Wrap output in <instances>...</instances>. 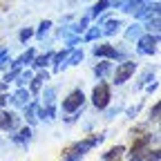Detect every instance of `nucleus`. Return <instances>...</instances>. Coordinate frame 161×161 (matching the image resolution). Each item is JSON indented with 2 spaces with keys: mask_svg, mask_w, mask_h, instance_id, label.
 Listing matches in <instances>:
<instances>
[{
  "mask_svg": "<svg viewBox=\"0 0 161 161\" xmlns=\"http://www.w3.org/2000/svg\"><path fill=\"white\" fill-rule=\"evenodd\" d=\"M103 139H105V134H94V136H90L85 141H78V143H74L67 152H63V161H78L80 157H85L94 146H98Z\"/></svg>",
  "mask_w": 161,
  "mask_h": 161,
  "instance_id": "nucleus-1",
  "label": "nucleus"
},
{
  "mask_svg": "<svg viewBox=\"0 0 161 161\" xmlns=\"http://www.w3.org/2000/svg\"><path fill=\"white\" fill-rule=\"evenodd\" d=\"M157 49H159V34L143 31L136 38V52L141 56H152V54H157Z\"/></svg>",
  "mask_w": 161,
  "mask_h": 161,
  "instance_id": "nucleus-2",
  "label": "nucleus"
},
{
  "mask_svg": "<svg viewBox=\"0 0 161 161\" xmlns=\"http://www.w3.org/2000/svg\"><path fill=\"white\" fill-rule=\"evenodd\" d=\"M110 101H112V92H110V85L108 83H96L94 90H92V105L96 110H105L110 105Z\"/></svg>",
  "mask_w": 161,
  "mask_h": 161,
  "instance_id": "nucleus-3",
  "label": "nucleus"
},
{
  "mask_svg": "<svg viewBox=\"0 0 161 161\" xmlns=\"http://www.w3.org/2000/svg\"><path fill=\"white\" fill-rule=\"evenodd\" d=\"M83 103H85L83 90H74V92H69L63 101H60V110H63V114H72V112L83 110Z\"/></svg>",
  "mask_w": 161,
  "mask_h": 161,
  "instance_id": "nucleus-4",
  "label": "nucleus"
},
{
  "mask_svg": "<svg viewBox=\"0 0 161 161\" xmlns=\"http://www.w3.org/2000/svg\"><path fill=\"white\" fill-rule=\"evenodd\" d=\"M136 72V63L134 60H123V63H119L116 69H114V80L112 83L114 85H123L125 80H130Z\"/></svg>",
  "mask_w": 161,
  "mask_h": 161,
  "instance_id": "nucleus-5",
  "label": "nucleus"
},
{
  "mask_svg": "<svg viewBox=\"0 0 161 161\" xmlns=\"http://www.w3.org/2000/svg\"><path fill=\"white\" fill-rule=\"evenodd\" d=\"M20 119L16 112H9V110H0V130L3 132H16L20 128Z\"/></svg>",
  "mask_w": 161,
  "mask_h": 161,
  "instance_id": "nucleus-6",
  "label": "nucleus"
},
{
  "mask_svg": "<svg viewBox=\"0 0 161 161\" xmlns=\"http://www.w3.org/2000/svg\"><path fill=\"white\" fill-rule=\"evenodd\" d=\"M92 54H94L96 58H105V60H119V58H121L119 49H116L114 45H110V43H98V45H94V47H92Z\"/></svg>",
  "mask_w": 161,
  "mask_h": 161,
  "instance_id": "nucleus-7",
  "label": "nucleus"
},
{
  "mask_svg": "<svg viewBox=\"0 0 161 161\" xmlns=\"http://www.w3.org/2000/svg\"><path fill=\"white\" fill-rule=\"evenodd\" d=\"M132 14H134V20H141V18L152 16V14H159V0H150V3L141 5L139 9H134Z\"/></svg>",
  "mask_w": 161,
  "mask_h": 161,
  "instance_id": "nucleus-8",
  "label": "nucleus"
},
{
  "mask_svg": "<svg viewBox=\"0 0 161 161\" xmlns=\"http://www.w3.org/2000/svg\"><path fill=\"white\" fill-rule=\"evenodd\" d=\"M9 101H11L14 108H20V110H23V108L29 103V101H31V94H29L27 87H20V90L14 92V96H9Z\"/></svg>",
  "mask_w": 161,
  "mask_h": 161,
  "instance_id": "nucleus-9",
  "label": "nucleus"
},
{
  "mask_svg": "<svg viewBox=\"0 0 161 161\" xmlns=\"http://www.w3.org/2000/svg\"><path fill=\"white\" fill-rule=\"evenodd\" d=\"M47 80H49V74H47V72H38L36 76H31V80L27 83V85H29V94H38Z\"/></svg>",
  "mask_w": 161,
  "mask_h": 161,
  "instance_id": "nucleus-10",
  "label": "nucleus"
},
{
  "mask_svg": "<svg viewBox=\"0 0 161 161\" xmlns=\"http://www.w3.org/2000/svg\"><path fill=\"white\" fill-rule=\"evenodd\" d=\"M31 136H34L31 128L25 125V128H18V130L11 134V141H14V143H18V146H27L29 141H31Z\"/></svg>",
  "mask_w": 161,
  "mask_h": 161,
  "instance_id": "nucleus-11",
  "label": "nucleus"
},
{
  "mask_svg": "<svg viewBox=\"0 0 161 161\" xmlns=\"http://www.w3.org/2000/svg\"><path fill=\"white\" fill-rule=\"evenodd\" d=\"M121 27H123V23H121L119 18H108L101 23V31H103V36H114L121 31Z\"/></svg>",
  "mask_w": 161,
  "mask_h": 161,
  "instance_id": "nucleus-12",
  "label": "nucleus"
},
{
  "mask_svg": "<svg viewBox=\"0 0 161 161\" xmlns=\"http://www.w3.org/2000/svg\"><path fill=\"white\" fill-rule=\"evenodd\" d=\"M23 110H25L23 119L27 121V125H36L38 123V101H29Z\"/></svg>",
  "mask_w": 161,
  "mask_h": 161,
  "instance_id": "nucleus-13",
  "label": "nucleus"
},
{
  "mask_svg": "<svg viewBox=\"0 0 161 161\" xmlns=\"http://www.w3.org/2000/svg\"><path fill=\"white\" fill-rule=\"evenodd\" d=\"M72 49L69 47H65V49H60V52H56L54 56H52V63H54V72H63L67 65H65V60H67V54H69Z\"/></svg>",
  "mask_w": 161,
  "mask_h": 161,
  "instance_id": "nucleus-14",
  "label": "nucleus"
},
{
  "mask_svg": "<svg viewBox=\"0 0 161 161\" xmlns=\"http://www.w3.org/2000/svg\"><path fill=\"white\" fill-rule=\"evenodd\" d=\"M110 72H112V60H105V58H103L101 63H96V65H94V76H96L98 80H103Z\"/></svg>",
  "mask_w": 161,
  "mask_h": 161,
  "instance_id": "nucleus-15",
  "label": "nucleus"
},
{
  "mask_svg": "<svg viewBox=\"0 0 161 161\" xmlns=\"http://www.w3.org/2000/svg\"><path fill=\"white\" fill-rule=\"evenodd\" d=\"M34 58H36V49H34V47H29L27 52L20 54V56L14 60V63H16V65H20V67H29V65L34 63Z\"/></svg>",
  "mask_w": 161,
  "mask_h": 161,
  "instance_id": "nucleus-16",
  "label": "nucleus"
},
{
  "mask_svg": "<svg viewBox=\"0 0 161 161\" xmlns=\"http://www.w3.org/2000/svg\"><path fill=\"white\" fill-rule=\"evenodd\" d=\"M108 9H112V0H98V3H94L92 5V9H90V18H96V16H101L103 11H108Z\"/></svg>",
  "mask_w": 161,
  "mask_h": 161,
  "instance_id": "nucleus-17",
  "label": "nucleus"
},
{
  "mask_svg": "<svg viewBox=\"0 0 161 161\" xmlns=\"http://www.w3.org/2000/svg\"><path fill=\"white\" fill-rule=\"evenodd\" d=\"M38 119L40 121H54L56 119V105H40L38 103Z\"/></svg>",
  "mask_w": 161,
  "mask_h": 161,
  "instance_id": "nucleus-18",
  "label": "nucleus"
},
{
  "mask_svg": "<svg viewBox=\"0 0 161 161\" xmlns=\"http://www.w3.org/2000/svg\"><path fill=\"white\" fill-rule=\"evenodd\" d=\"M159 25H161L159 14H152V16H148V20H146L143 31H148V34H159Z\"/></svg>",
  "mask_w": 161,
  "mask_h": 161,
  "instance_id": "nucleus-19",
  "label": "nucleus"
},
{
  "mask_svg": "<svg viewBox=\"0 0 161 161\" xmlns=\"http://www.w3.org/2000/svg\"><path fill=\"white\" fill-rule=\"evenodd\" d=\"M83 58H85V54H83V49H72L69 54H67V60H65V65H80L83 63Z\"/></svg>",
  "mask_w": 161,
  "mask_h": 161,
  "instance_id": "nucleus-20",
  "label": "nucleus"
},
{
  "mask_svg": "<svg viewBox=\"0 0 161 161\" xmlns=\"http://www.w3.org/2000/svg\"><path fill=\"white\" fill-rule=\"evenodd\" d=\"M52 56H54V52H45L43 56H36L31 65H34L36 69H43V67H47V65L52 63Z\"/></svg>",
  "mask_w": 161,
  "mask_h": 161,
  "instance_id": "nucleus-21",
  "label": "nucleus"
},
{
  "mask_svg": "<svg viewBox=\"0 0 161 161\" xmlns=\"http://www.w3.org/2000/svg\"><path fill=\"white\" fill-rule=\"evenodd\" d=\"M40 105H56V87H47L43 92V98L38 101Z\"/></svg>",
  "mask_w": 161,
  "mask_h": 161,
  "instance_id": "nucleus-22",
  "label": "nucleus"
},
{
  "mask_svg": "<svg viewBox=\"0 0 161 161\" xmlns=\"http://www.w3.org/2000/svg\"><path fill=\"white\" fill-rule=\"evenodd\" d=\"M141 34H143V25H139V23H132V25L125 29V40H136Z\"/></svg>",
  "mask_w": 161,
  "mask_h": 161,
  "instance_id": "nucleus-23",
  "label": "nucleus"
},
{
  "mask_svg": "<svg viewBox=\"0 0 161 161\" xmlns=\"http://www.w3.org/2000/svg\"><path fill=\"white\" fill-rule=\"evenodd\" d=\"M101 36H103V31H101V25H94V27L85 29V36H83V40H85V43H92V40H98Z\"/></svg>",
  "mask_w": 161,
  "mask_h": 161,
  "instance_id": "nucleus-24",
  "label": "nucleus"
},
{
  "mask_svg": "<svg viewBox=\"0 0 161 161\" xmlns=\"http://www.w3.org/2000/svg\"><path fill=\"white\" fill-rule=\"evenodd\" d=\"M123 152H125L123 146H114L112 150H108V152L103 154V161H116L119 157H123Z\"/></svg>",
  "mask_w": 161,
  "mask_h": 161,
  "instance_id": "nucleus-25",
  "label": "nucleus"
},
{
  "mask_svg": "<svg viewBox=\"0 0 161 161\" xmlns=\"http://www.w3.org/2000/svg\"><path fill=\"white\" fill-rule=\"evenodd\" d=\"M90 20H92V18H90V16H87V14H85V16H83V18H80V20H78V23H74V25H72V31H74V34H78V36H80V34H83V31H85V29H87V25H90Z\"/></svg>",
  "mask_w": 161,
  "mask_h": 161,
  "instance_id": "nucleus-26",
  "label": "nucleus"
},
{
  "mask_svg": "<svg viewBox=\"0 0 161 161\" xmlns=\"http://www.w3.org/2000/svg\"><path fill=\"white\" fill-rule=\"evenodd\" d=\"M31 76H34V72H31V69H20V72H18V76H16V83H18L20 87H25L29 80H31Z\"/></svg>",
  "mask_w": 161,
  "mask_h": 161,
  "instance_id": "nucleus-27",
  "label": "nucleus"
},
{
  "mask_svg": "<svg viewBox=\"0 0 161 161\" xmlns=\"http://www.w3.org/2000/svg\"><path fill=\"white\" fill-rule=\"evenodd\" d=\"M49 29H52V20H43V23L38 25V29L34 31V36H36L38 40H43V38L47 36V31H49Z\"/></svg>",
  "mask_w": 161,
  "mask_h": 161,
  "instance_id": "nucleus-28",
  "label": "nucleus"
},
{
  "mask_svg": "<svg viewBox=\"0 0 161 161\" xmlns=\"http://www.w3.org/2000/svg\"><path fill=\"white\" fill-rule=\"evenodd\" d=\"M150 80H154V72H152V69H146L143 74H141V78H139V83H136V90H141L143 85H148Z\"/></svg>",
  "mask_w": 161,
  "mask_h": 161,
  "instance_id": "nucleus-29",
  "label": "nucleus"
},
{
  "mask_svg": "<svg viewBox=\"0 0 161 161\" xmlns=\"http://www.w3.org/2000/svg\"><path fill=\"white\" fill-rule=\"evenodd\" d=\"M31 36H34V29H31V27H23V29H20V34H18V40L25 45V43H27V40H29Z\"/></svg>",
  "mask_w": 161,
  "mask_h": 161,
  "instance_id": "nucleus-30",
  "label": "nucleus"
},
{
  "mask_svg": "<svg viewBox=\"0 0 161 161\" xmlns=\"http://www.w3.org/2000/svg\"><path fill=\"white\" fill-rule=\"evenodd\" d=\"M150 121H154V123L159 121V103H154V108L150 110Z\"/></svg>",
  "mask_w": 161,
  "mask_h": 161,
  "instance_id": "nucleus-31",
  "label": "nucleus"
},
{
  "mask_svg": "<svg viewBox=\"0 0 161 161\" xmlns=\"http://www.w3.org/2000/svg\"><path fill=\"white\" fill-rule=\"evenodd\" d=\"M139 110H141V105H134V108H128V112H125V114H128L130 119H134V116L139 114Z\"/></svg>",
  "mask_w": 161,
  "mask_h": 161,
  "instance_id": "nucleus-32",
  "label": "nucleus"
},
{
  "mask_svg": "<svg viewBox=\"0 0 161 161\" xmlns=\"http://www.w3.org/2000/svg\"><path fill=\"white\" fill-rule=\"evenodd\" d=\"M7 103H9V94H0V110H3Z\"/></svg>",
  "mask_w": 161,
  "mask_h": 161,
  "instance_id": "nucleus-33",
  "label": "nucleus"
},
{
  "mask_svg": "<svg viewBox=\"0 0 161 161\" xmlns=\"http://www.w3.org/2000/svg\"><path fill=\"white\" fill-rule=\"evenodd\" d=\"M119 112H121V108H112V110H108V119H114Z\"/></svg>",
  "mask_w": 161,
  "mask_h": 161,
  "instance_id": "nucleus-34",
  "label": "nucleus"
},
{
  "mask_svg": "<svg viewBox=\"0 0 161 161\" xmlns=\"http://www.w3.org/2000/svg\"><path fill=\"white\" fill-rule=\"evenodd\" d=\"M7 90H9V83L3 80V83H0V94H7Z\"/></svg>",
  "mask_w": 161,
  "mask_h": 161,
  "instance_id": "nucleus-35",
  "label": "nucleus"
},
{
  "mask_svg": "<svg viewBox=\"0 0 161 161\" xmlns=\"http://www.w3.org/2000/svg\"><path fill=\"white\" fill-rule=\"evenodd\" d=\"M5 58H9V52L7 49H0V63H3Z\"/></svg>",
  "mask_w": 161,
  "mask_h": 161,
  "instance_id": "nucleus-36",
  "label": "nucleus"
}]
</instances>
